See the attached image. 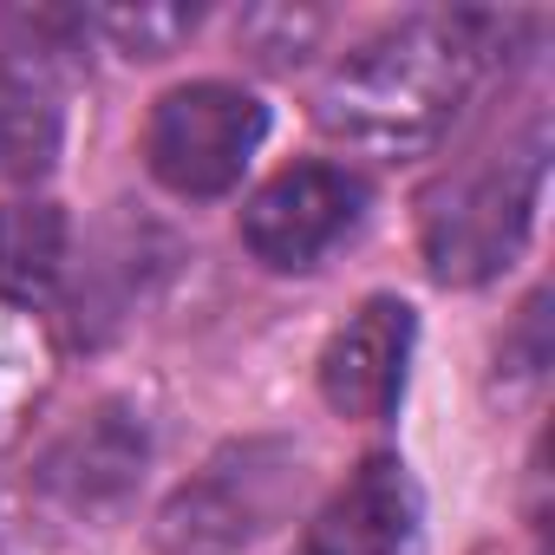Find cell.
<instances>
[{
	"label": "cell",
	"instance_id": "obj_1",
	"mask_svg": "<svg viewBox=\"0 0 555 555\" xmlns=\"http://www.w3.org/2000/svg\"><path fill=\"white\" fill-rule=\"evenodd\" d=\"M483 60V14H412L347 47L321 79L314 112L353 151L418 157L457 125Z\"/></svg>",
	"mask_w": 555,
	"mask_h": 555
},
{
	"label": "cell",
	"instance_id": "obj_2",
	"mask_svg": "<svg viewBox=\"0 0 555 555\" xmlns=\"http://www.w3.org/2000/svg\"><path fill=\"white\" fill-rule=\"evenodd\" d=\"M548 177V125L529 118L425 203V268L444 288H483L522 255Z\"/></svg>",
	"mask_w": 555,
	"mask_h": 555
},
{
	"label": "cell",
	"instance_id": "obj_3",
	"mask_svg": "<svg viewBox=\"0 0 555 555\" xmlns=\"http://www.w3.org/2000/svg\"><path fill=\"white\" fill-rule=\"evenodd\" d=\"M301 496V451L288 438H235L157 509L164 555H242Z\"/></svg>",
	"mask_w": 555,
	"mask_h": 555
},
{
	"label": "cell",
	"instance_id": "obj_4",
	"mask_svg": "<svg viewBox=\"0 0 555 555\" xmlns=\"http://www.w3.org/2000/svg\"><path fill=\"white\" fill-rule=\"evenodd\" d=\"M261 138H268V112L255 92H242L229 79H196V86H177L151 105L144 164L170 196L209 203V196H229L242 183Z\"/></svg>",
	"mask_w": 555,
	"mask_h": 555
},
{
	"label": "cell",
	"instance_id": "obj_5",
	"mask_svg": "<svg viewBox=\"0 0 555 555\" xmlns=\"http://www.w3.org/2000/svg\"><path fill=\"white\" fill-rule=\"evenodd\" d=\"M366 216V183L340 164H288L242 209V242L274 274L321 268Z\"/></svg>",
	"mask_w": 555,
	"mask_h": 555
},
{
	"label": "cell",
	"instance_id": "obj_6",
	"mask_svg": "<svg viewBox=\"0 0 555 555\" xmlns=\"http://www.w3.org/2000/svg\"><path fill=\"white\" fill-rule=\"evenodd\" d=\"M144 464H151V431H144V412L125 405V399H105L92 405L79 425H66L47 457H40V490L79 516H99V509H125L131 490L144 483Z\"/></svg>",
	"mask_w": 555,
	"mask_h": 555
},
{
	"label": "cell",
	"instance_id": "obj_7",
	"mask_svg": "<svg viewBox=\"0 0 555 555\" xmlns=\"http://www.w3.org/2000/svg\"><path fill=\"white\" fill-rule=\"evenodd\" d=\"M425 496L405 457H366L308 522V555H418Z\"/></svg>",
	"mask_w": 555,
	"mask_h": 555
},
{
	"label": "cell",
	"instance_id": "obj_8",
	"mask_svg": "<svg viewBox=\"0 0 555 555\" xmlns=\"http://www.w3.org/2000/svg\"><path fill=\"white\" fill-rule=\"evenodd\" d=\"M405 366H412V308L392 301V295H373L327 340V353H321V399L340 418L379 425V418H392V405L405 392Z\"/></svg>",
	"mask_w": 555,
	"mask_h": 555
},
{
	"label": "cell",
	"instance_id": "obj_9",
	"mask_svg": "<svg viewBox=\"0 0 555 555\" xmlns=\"http://www.w3.org/2000/svg\"><path fill=\"white\" fill-rule=\"evenodd\" d=\"M164 274V242L138 222V229H112L105 242H99V255L86 261V274H79V295H73V308H79V340H99V334H112L118 321H131L138 314V301H144V288Z\"/></svg>",
	"mask_w": 555,
	"mask_h": 555
},
{
	"label": "cell",
	"instance_id": "obj_10",
	"mask_svg": "<svg viewBox=\"0 0 555 555\" xmlns=\"http://www.w3.org/2000/svg\"><path fill=\"white\" fill-rule=\"evenodd\" d=\"M73 261V229L60 203H8L0 209V301L40 308Z\"/></svg>",
	"mask_w": 555,
	"mask_h": 555
},
{
	"label": "cell",
	"instance_id": "obj_11",
	"mask_svg": "<svg viewBox=\"0 0 555 555\" xmlns=\"http://www.w3.org/2000/svg\"><path fill=\"white\" fill-rule=\"evenodd\" d=\"M66 118L40 73L0 66V183H34L60 164Z\"/></svg>",
	"mask_w": 555,
	"mask_h": 555
},
{
	"label": "cell",
	"instance_id": "obj_12",
	"mask_svg": "<svg viewBox=\"0 0 555 555\" xmlns=\"http://www.w3.org/2000/svg\"><path fill=\"white\" fill-rule=\"evenodd\" d=\"M47 379H53L47 340H40L14 308H0V444H8V438L34 418Z\"/></svg>",
	"mask_w": 555,
	"mask_h": 555
},
{
	"label": "cell",
	"instance_id": "obj_13",
	"mask_svg": "<svg viewBox=\"0 0 555 555\" xmlns=\"http://www.w3.org/2000/svg\"><path fill=\"white\" fill-rule=\"evenodd\" d=\"M196 8H170V0H151V8H99L86 14L92 34H105L125 60H170L190 34H196Z\"/></svg>",
	"mask_w": 555,
	"mask_h": 555
}]
</instances>
